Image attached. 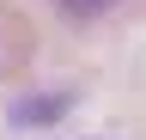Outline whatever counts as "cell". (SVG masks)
<instances>
[{"label": "cell", "mask_w": 146, "mask_h": 140, "mask_svg": "<svg viewBox=\"0 0 146 140\" xmlns=\"http://www.w3.org/2000/svg\"><path fill=\"white\" fill-rule=\"evenodd\" d=\"M61 12H79V19H91V12H110L116 0H55Z\"/></svg>", "instance_id": "3"}, {"label": "cell", "mask_w": 146, "mask_h": 140, "mask_svg": "<svg viewBox=\"0 0 146 140\" xmlns=\"http://www.w3.org/2000/svg\"><path fill=\"white\" fill-rule=\"evenodd\" d=\"M31 49H36V37H31V25L18 19V12L0 0V79H12V73H25V61H31Z\"/></svg>", "instance_id": "1"}, {"label": "cell", "mask_w": 146, "mask_h": 140, "mask_svg": "<svg viewBox=\"0 0 146 140\" xmlns=\"http://www.w3.org/2000/svg\"><path fill=\"white\" fill-rule=\"evenodd\" d=\"M61 104H67V98H31V104H18V122H55Z\"/></svg>", "instance_id": "2"}]
</instances>
